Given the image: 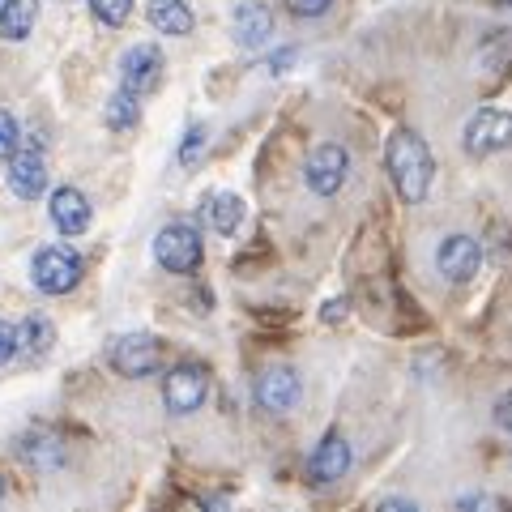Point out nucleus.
Here are the masks:
<instances>
[{
  "label": "nucleus",
  "mask_w": 512,
  "mask_h": 512,
  "mask_svg": "<svg viewBox=\"0 0 512 512\" xmlns=\"http://www.w3.org/2000/svg\"><path fill=\"white\" fill-rule=\"evenodd\" d=\"M384 167H389V180L397 188V197L406 205H419L431 192V175H436V163H431L427 141L414 133V128H397L384 146Z\"/></svg>",
  "instance_id": "obj_1"
},
{
  "label": "nucleus",
  "mask_w": 512,
  "mask_h": 512,
  "mask_svg": "<svg viewBox=\"0 0 512 512\" xmlns=\"http://www.w3.org/2000/svg\"><path fill=\"white\" fill-rule=\"evenodd\" d=\"M201 235L188 222H167L163 231L154 235V261L167 269V274H197L201 269Z\"/></svg>",
  "instance_id": "obj_2"
},
{
  "label": "nucleus",
  "mask_w": 512,
  "mask_h": 512,
  "mask_svg": "<svg viewBox=\"0 0 512 512\" xmlns=\"http://www.w3.org/2000/svg\"><path fill=\"white\" fill-rule=\"evenodd\" d=\"M30 278L43 295H69L77 282H82V256L73 248H60V244H47L35 252L30 261Z\"/></svg>",
  "instance_id": "obj_3"
},
{
  "label": "nucleus",
  "mask_w": 512,
  "mask_h": 512,
  "mask_svg": "<svg viewBox=\"0 0 512 512\" xmlns=\"http://www.w3.org/2000/svg\"><path fill=\"white\" fill-rule=\"evenodd\" d=\"M461 146H466V154H474V158L508 150L512 146V111H504V107L474 111L466 120V128H461Z\"/></svg>",
  "instance_id": "obj_4"
},
{
  "label": "nucleus",
  "mask_w": 512,
  "mask_h": 512,
  "mask_svg": "<svg viewBox=\"0 0 512 512\" xmlns=\"http://www.w3.org/2000/svg\"><path fill=\"white\" fill-rule=\"evenodd\" d=\"M346 175H350V154H346V146H338V141H320V146L308 154V163H303V180H308V188L316 197L342 192Z\"/></svg>",
  "instance_id": "obj_5"
},
{
  "label": "nucleus",
  "mask_w": 512,
  "mask_h": 512,
  "mask_svg": "<svg viewBox=\"0 0 512 512\" xmlns=\"http://www.w3.org/2000/svg\"><path fill=\"white\" fill-rule=\"evenodd\" d=\"M210 397V372L201 363H180L163 376V402L171 414H192Z\"/></svg>",
  "instance_id": "obj_6"
},
{
  "label": "nucleus",
  "mask_w": 512,
  "mask_h": 512,
  "mask_svg": "<svg viewBox=\"0 0 512 512\" xmlns=\"http://www.w3.org/2000/svg\"><path fill=\"white\" fill-rule=\"evenodd\" d=\"M436 269L448 282H470L483 269V244L474 235H448L436 248Z\"/></svg>",
  "instance_id": "obj_7"
},
{
  "label": "nucleus",
  "mask_w": 512,
  "mask_h": 512,
  "mask_svg": "<svg viewBox=\"0 0 512 512\" xmlns=\"http://www.w3.org/2000/svg\"><path fill=\"white\" fill-rule=\"evenodd\" d=\"M9 188L18 192L22 201H39L47 188V158L39 150V141H26L9 154Z\"/></svg>",
  "instance_id": "obj_8"
},
{
  "label": "nucleus",
  "mask_w": 512,
  "mask_h": 512,
  "mask_svg": "<svg viewBox=\"0 0 512 512\" xmlns=\"http://www.w3.org/2000/svg\"><path fill=\"white\" fill-rule=\"evenodd\" d=\"M158 82H163V52H158L154 43L128 47L124 60H120V86L133 90L141 99V94H150Z\"/></svg>",
  "instance_id": "obj_9"
},
{
  "label": "nucleus",
  "mask_w": 512,
  "mask_h": 512,
  "mask_svg": "<svg viewBox=\"0 0 512 512\" xmlns=\"http://www.w3.org/2000/svg\"><path fill=\"white\" fill-rule=\"evenodd\" d=\"M158 359H163V350H158V342L150 338V333H128V338H120L116 346H111V367L128 380L150 376L158 367Z\"/></svg>",
  "instance_id": "obj_10"
},
{
  "label": "nucleus",
  "mask_w": 512,
  "mask_h": 512,
  "mask_svg": "<svg viewBox=\"0 0 512 512\" xmlns=\"http://www.w3.org/2000/svg\"><path fill=\"white\" fill-rule=\"evenodd\" d=\"M295 402H299L295 367H269V372H261V380H256V406L269 414H286L295 410Z\"/></svg>",
  "instance_id": "obj_11"
},
{
  "label": "nucleus",
  "mask_w": 512,
  "mask_h": 512,
  "mask_svg": "<svg viewBox=\"0 0 512 512\" xmlns=\"http://www.w3.org/2000/svg\"><path fill=\"white\" fill-rule=\"evenodd\" d=\"M346 470H350V444H346L342 431H329V436L316 444V453L308 457V478L325 487V483L346 478Z\"/></svg>",
  "instance_id": "obj_12"
},
{
  "label": "nucleus",
  "mask_w": 512,
  "mask_h": 512,
  "mask_svg": "<svg viewBox=\"0 0 512 512\" xmlns=\"http://www.w3.org/2000/svg\"><path fill=\"white\" fill-rule=\"evenodd\" d=\"M231 30H235V43H239V47L256 52V47H265L269 39H274V13H269L261 0H248V5L235 9Z\"/></svg>",
  "instance_id": "obj_13"
},
{
  "label": "nucleus",
  "mask_w": 512,
  "mask_h": 512,
  "mask_svg": "<svg viewBox=\"0 0 512 512\" xmlns=\"http://www.w3.org/2000/svg\"><path fill=\"white\" fill-rule=\"evenodd\" d=\"M52 222L60 235H82L90 227V201L77 188H56L52 192Z\"/></svg>",
  "instance_id": "obj_14"
},
{
  "label": "nucleus",
  "mask_w": 512,
  "mask_h": 512,
  "mask_svg": "<svg viewBox=\"0 0 512 512\" xmlns=\"http://www.w3.org/2000/svg\"><path fill=\"white\" fill-rule=\"evenodd\" d=\"M39 18V0H0V39L22 43Z\"/></svg>",
  "instance_id": "obj_15"
},
{
  "label": "nucleus",
  "mask_w": 512,
  "mask_h": 512,
  "mask_svg": "<svg viewBox=\"0 0 512 512\" xmlns=\"http://www.w3.org/2000/svg\"><path fill=\"white\" fill-rule=\"evenodd\" d=\"M146 18H150L154 30H163V35H188V30H192L188 0H150Z\"/></svg>",
  "instance_id": "obj_16"
},
{
  "label": "nucleus",
  "mask_w": 512,
  "mask_h": 512,
  "mask_svg": "<svg viewBox=\"0 0 512 512\" xmlns=\"http://www.w3.org/2000/svg\"><path fill=\"white\" fill-rule=\"evenodd\" d=\"M201 210H205V222H210L218 235H235L239 222H244V201H239L235 192H214Z\"/></svg>",
  "instance_id": "obj_17"
},
{
  "label": "nucleus",
  "mask_w": 512,
  "mask_h": 512,
  "mask_svg": "<svg viewBox=\"0 0 512 512\" xmlns=\"http://www.w3.org/2000/svg\"><path fill=\"white\" fill-rule=\"evenodd\" d=\"M478 64H483L491 77L512 73V30H491V39L478 47Z\"/></svg>",
  "instance_id": "obj_18"
},
{
  "label": "nucleus",
  "mask_w": 512,
  "mask_h": 512,
  "mask_svg": "<svg viewBox=\"0 0 512 512\" xmlns=\"http://www.w3.org/2000/svg\"><path fill=\"white\" fill-rule=\"evenodd\" d=\"M103 120H107L111 133H128V128H133V124L141 120V99H137L133 90H124V86H120V90L107 99Z\"/></svg>",
  "instance_id": "obj_19"
},
{
  "label": "nucleus",
  "mask_w": 512,
  "mask_h": 512,
  "mask_svg": "<svg viewBox=\"0 0 512 512\" xmlns=\"http://www.w3.org/2000/svg\"><path fill=\"white\" fill-rule=\"evenodd\" d=\"M52 342H56V329H52V320L47 316H26L18 325V346L30 350V355H47Z\"/></svg>",
  "instance_id": "obj_20"
},
{
  "label": "nucleus",
  "mask_w": 512,
  "mask_h": 512,
  "mask_svg": "<svg viewBox=\"0 0 512 512\" xmlns=\"http://www.w3.org/2000/svg\"><path fill=\"white\" fill-rule=\"evenodd\" d=\"M22 457H26L35 470H52V466H60L56 436H30V440L22 444Z\"/></svg>",
  "instance_id": "obj_21"
},
{
  "label": "nucleus",
  "mask_w": 512,
  "mask_h": 512,
  "mask_svg": "<svg viewBox=\"0 0 512 512\" xmlns=\"http://www.w3.org/2000/svg\"><path fill=\"white\" fill-rule=\"evenodd\" d=\"M90 13L103 26H124L128 13H133V0H90Z\"/></svg>",
  "instance_id": "obj_22"
},
{
  "label": "nucleus",
  "mask_w": 512,
  "mask_h": 512,
  "mask_svg": "<svg viewBox=\"0 0 512 512\" xmlns=\"http://www.w3.org/2000/svg\"><path fill=\"white\" fill-rule=\"evenodd\" d=\"M205 141H210V133H205V124H192L188 133H184V146H180V163H184V167H197V163H201Z\"/></svg>",
  "instance_id": "obj_23"
},
{
  "label": "nucleus",
  "mask_w": 512,
  "mask_h": 512,
  "mask_svg": "<svg viewBox=\"0 0 512 512\" xmlns=\"http://www.w3.org/2000/svg\"><path fill=\"white\" fill-rule=\"evenodd\" d=\"M18 146H22V128H18V120H13V111L0 107V158H9Z\"/></svg>",
  "instance_id": "obj_24"
},
{
  "label": "nucleus",
  "mask_w": 512,
  "mask_h": 512,
  "mask_svg": "<svg viewBox=\"0 0 512 512\" xmlns=\"http://www.w3.org/2000/svg\"><path fill=\"white\" fill-rule=\"evenodd\" d=\"M286 9H291L295 18H320V13L333 9V0H286Z\"/></svg>",
  "instance_id": "obj_25"
},
{
  "label": "nucleus",
  "mask_w": 512,
  "mask_h": 512,
  "mask_svg": "<svg viewBox=\"0 0 512 512\" xmlns=\"http://www.w3.org/2000/svg\"><path fill=\"white\" fill-rule=\"evenodd\" d=\"M18 325H5V320H0V363H9L13 355H18Z\"/></svg>",
  "instance_id": "obj_26"
},
{
  "label": "nucleus",
  "mask_w": 512,
  "mask_h": 512,
  "mask_svg": "<svg viewBox=\"0 0 512 512\" xmlns=\"http://www.w3.org/2000/svg\"><path fill=\"white\" fill-rule=\"evenodd\" d=\"M461 512H504V504L495 500V495H470V500L461 504Z\"/></svg>",
  "instance_id": "obj_27"
},
{
  "label": "nucleus",
  "mask_w": 512,
  "mask_h": 512,
  "mask_svg": "<svg viewBox=\"0 0 512 512\" xmlns=\"http://www.w3.org/2000/svg\"><path fill=\"white\" fill-rule=\"evenodd\" d=\"M495 423H500L508 436H512V393H504L500 402H495Z\"/></svg>",
  "instance_id": "obj_28"
},
{
  "label": "nucleus",
  "mask_w": 512,
  "mask_h": 512,
  "mask_svg": "<svg viewBox=\"0 0 512 512\" xmlns=\"http://www.w3.org/2000/svg\"><path fill=\"white\" fill-rule=\"evenodd\" d=\"M376 512H419V508H414L410 500H380Z\"/></svg>",
  "instance_id": "obj_29"
},
{
  "label": "nucleus",
  "mask_w": 512,
  "mask_h": 512,
  "mask_svg": "<svg viewBox=\"0 0 512 512\" xmlns=\"http://www.w3.org/2000/svg\"><path fill=\"white\" fill-rule=\"evenodd\" d=\"M346 316V299H333V303H325V320L333 325V320H342Z\"/></svg>",
  "instance_id": "obj_30"
},
{
  "label": "nucleus",
  "mask_w": 512,
  "mask_h": 512,
  "mask_svg": "<svg viewBox=\"0 0 512 512\" xmlns=\"http://www.w3.org/2000/svg\"><path fill=\"white\" fill-rule=\"evenodd\" d=\"M0 495H5V478H0Z\"/></svg>",
  "instance_id": "obj_31"
},
{
  "label": "nucleus",
  "mask_w": 512,
  "mask_h": 512,
  "mask_svg": "<svg viewBox=\"0 0 512 512\" xmlns=\"http://www.w3.org/2000/svg\"><path fill=\"white\" fill-rule=\"evenodd\" d=\"M504 5H512V0H504Z\"/></svg>",
  "instance_id": "obj_32"
}]
</instances>
